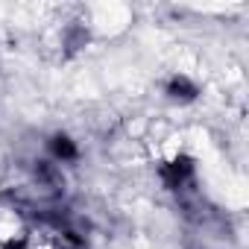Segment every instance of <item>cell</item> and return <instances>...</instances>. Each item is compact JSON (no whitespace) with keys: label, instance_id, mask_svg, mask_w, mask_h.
Here are the masks:
<instances>
[{"label":"cell","instance_id":"8992f818","mask_svg":"<svg viewBox=\"0 0 249 249\" xmlns=\"http://www.w3.org/2000/svg\"><path fill=\"white\" fill-rule=\"evenodd\" d=\"M85 44H88V30L79 27V24H71V27L65 30V47H68V53H76V50H82Z\"/></svg>","mask_w":249,"mask_h":249},{"label":"cell","instance_id":"5b68a950","mask_svg":"<svg viewBox=\"0 0 249 249\" xmlns=\"http://www.w3.org/2000/svg\"><path fill=\"white\" fill-rule=\"evenodd\" d=\"M53 249H88V240L82 234H76L73 229H62V231H56Z\"/></svg>","mask_w":249,"mask_h":249},{"label":"cell","instance_id":"6da1fadb","mask_svg":"<svg viewBox=\"0 0 249 249\" xmlns=\"http://www.w3.org/2000/svg\"><path fill=\"white\" fill-rule=\"evenodd\" d=\"M194 176H196V164H194V159L185 156V153L173 156L170 161H164V164L159 167V179H161V185H164L167 191H173V194L188 191V188L194 185Z\"/></svg>","mask_w":249,"mask_h":249},{"label":"cell","instance_id":"52a82bcc","mask_svg":"<svg viewBox=\"0 0 249 249\" xmlns=\"http://www.w3.org/2000/svg\"><path fill=\"white\" fill-rule=\"evenodd\" d=\"M0 249H33V240H30V234H12V237H6L3 243H0Z\"/></svg>","mask_w":249,"mask_h":249},{"label":"cell","instance_id":"3957f363","mask_svg":"<svg viewBox=\"0 0 249 249\" xmlns=\"http://www.w3.org/2000/svg\"><path fill=\"white\" fill-rule=\"evenodd\" d=\"M164 94L170 103H179V106H188L194 100H199V85L188 76V73H173L164 85Z\"/></svg>","mask_w":249,"mask_h":249},{"label":"cell","instance_id":"7a4b0ae2","mask_svg":"<svg viewBox=\"0 0 249 249\" xmlns=\"http://www.w3.org/2000/svg\"><path fill=\"white\" fill-rule=\"evenodd\" d=\"M47 153H50V161H56L59 167L79 161V144L68 132H53L47 138Z\"/></svg>","mask_w":249,"mask_h":249},{"label":"cell","instance_id":"277c9868","mask_svg":"<svg viewBox=\"0 0 249 249\" xmlns=\"http://www.w3.org/2000/svg\"><path fill=\"white\" fill-rule=\"evenodd\" d=\"M33 179H36V185L44 188V191H62V188H65V173H62V167H59L56 161H50V159L33 161Z\"/></svg>","mask_w":249,"mask_h":249}]
</instances>
